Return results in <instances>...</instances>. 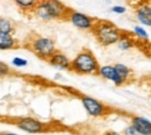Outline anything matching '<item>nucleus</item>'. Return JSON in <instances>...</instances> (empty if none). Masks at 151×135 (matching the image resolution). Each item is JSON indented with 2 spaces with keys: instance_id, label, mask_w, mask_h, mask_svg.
I'll use <instances>...</instances> for the list:
<instances>
[{
  "instance_id": "obj_1",
  "label": "nucleus",
  "mask_w": 151,
  "mask_h": 135,
  "mask_svg": "<svg viewBox=\"0 0 151 135\" xmlns=\"http://www.w3.org/2000/svg\"><path fill=\"white\" fill-rule=\"evenodd\" d=\"M70 9L71 8H69L60 0H41L32 15L44 22L54 20H66Z\"/></svg>"
},
{
  "instance_id": "obj_2",
  "label": "nucleus",
  "mask_w": 151,
  "mask_h": 135,
  "mask_svg": "<svg viewBox=\"0 0 151 135\" xmlns=\"http://www.w3.org/2000/svg\"><path fill=\"white\" fill-rule=\"evenodd\" d=\"M91 33L94 35L98 43H100L102 47H109L119 42L123 30L119 29L111 21L96 20Z\"/></svg>"
},
{
  "instance_id": "obj_3",
  "label": "nucleus",
  "mask_w": 151,
  "mask_h": 135,
  "mask_svg": "<svg viewBox=\"0 0 151 135\" xmlns=\"http://www.w3.org/2000/svg\"><path fill=\"white\" fill-rule=\"evenodd\" d=\"M99 62L90 49L80 50L71 61L70 71L77 75H96L99 70Z\"/></svg>"
},
{
  "instance_id": "obj_4",
  "label": "nucleus",
  "mask_w": 151,
  "mask_h": 135,
  "mask_svg": "<svg viewBox=\"0 0 151 135\" xmlns=\"http://www.w3.org/2000/svg\"><path fill=\"white\" fill-rule=\"evenodd\" d=\"M24 44L33 54H35L38 58L43 61H48V58L57 50L56 43L54 39L49 36L34 35V36L28 38Z\"/></svg>"
},
{
  "instance_id": "obj_5",
  "label": "nucleus",
  "mask_w": 151,
  "mask_h": 135,
  "mask_svg": "<svg viewBox=\"0 0 151 135\" xmlns=\"http://www.w3.org/2000/svg\"><path fill=\"white\" fill-rule=\"evenodd\" d=\"M80 101L87 114L93 118H101L109 113V107L93 97L80 96Z\"/></svg>"
},
{
  "instance_id": "obj_6",
  "label": "nucleus",
  "mask_w": 151,
  "mask_h": 135,
  "mask_svg": "<svg viewBox=\"0 0 151 135\" xmlns=\"http://www.w3.org/2000/svg\"><path fill=\"white\" fill-rule=\"evenodd\" d=\"M68 21L70 23H72L76 28L80 29V30H85V32H92L93 27H94L96 20L95 18H92L85 13L78 12V11H73L70 9L69 15H68Z\"/></svg>"
},
{
  "instance_id": "obj_7",
  "label": "nucleus",
  "mask_w": 151,
  "mask_h": 135,
  "mask_svg": "<svg viewBox=\"0 0 151 135\" xmlns=\"http://www.w3.org/2000/svg\"><path fill=\"white\" fill-rule=\"evenodd\" d=\"M14 123L19 129L26 133H30V134H38V133H43L47 131V125L33 116L20 118Z\"/></svg>"
},
{
  "instance_id": "obj_8",
  "label": "nucleus",
  "mask_w": 151,
  "mask_h": 135,
  "mask_svg": "<svg viewBox=\"0 0 151 135\" xmlns=\"http://www.w3.org/2000/svg\"><path fill=\"white\" fill-rule=\"evenodd\" d=\"M96 75L100 76L102 79H106V80H109V82L114 83V85H116V86H122L124 84V82L122 80V78L117 75L114 65H109V64H107V65H100Z\"/></svg>"
},
{
  "instance_id": "obj_9",
  "label": "nucleus",
  "mask_w": 151,
  "mask_h": 135,
  "mask_svg": "<svg viewBox=\"0 0 151 135\" xmlns=\"http://www.w3.org/2000/svg\"><path fill=\"white\" fill-rule=\"evenodd\" d=\"M135 15L141 26L151 27V6L149 2L143 1L135 8Z\"/></svg>"
},
{
  "instance_id": "obj_10",
  "label": "nucleus",
  "mask_w": 151,
  "mask_h": 135,
  "mask_svg": "<svg viewBox=\"0 0 151 135\" xmlns=\"http://www.w3.org/2000/svg\"><path fill=\"white\" fill-rule=\"evenodd\" d=\"M47 62L50 65H52L54 68H57L59 70H70V65H71V61L69 59V57L59 50H56L48 58Z\"/></svg>"
},
{
  "instance_id": "obj_11",
  "label": "nucleus",
  "mask_w": 151,
  "mask_h": 135,
  "mask_svg": "<svg viewBox=\"0 0 151 135\" xmlns=\"http://www.w3.org/2000/svg\"><path fill=\"white\" fill-rule=\"evenodd\" d=\"M130 125L141 135H151V120L148 118L139 116H132Z\"/></svg>"
},
{
  "instance_id": "obj_12",
  "label": "nucleus",
  "mask_w": 151,
  "mask_h": 135,
  "mask_svg": "<svg viewBox=\"0 0 151 135\" xmlns=\"http://www.w3.org/2000/svg\"><path fill=\"white\" fill-rule=\"evenodd\" d=\"M19 47V41L13 34L0 33V50H12Z\"/></svg>"
},
{
  "instance_id": "obj_13",
  "label": "nucleus",
  "mask_w": 151,
  "mask_h": 135,
  "mask_svg": "<svg viewBox=\"0 0 151 135\" xmlns=\"http://www.w3.org/2000/svg\"><path fill=\"white\" fill-rule=\"evenodd\" d=\"M41 0H13V2L17 5L21 12L26 14H33L35 7Z\"/></svg>"
},
{
  "instance_id": "obj_14",
  "label": "nucleus",
  "mask_w": 151,
  "mask_h": 135,
  "mask_svg": "<svg viewBox=\"0 0 151 135\" xmlns=\"http://www.w3.org/2000/svg\"><path fill=\"white\" fill-rule=\"evenodd\" d=\"M135 43L136 42H135V40H134L132 35L129 33H127V32H123L120 40H119V42L116 43V45H117V48L120 50L128 51V50H130L135 47Z\"/></svg>"
},
{
  "instance_id": "obj_15",
  "label": "nucleus",
  "mask_w": 151,
  "mask_h": 135,
  "mask_svg": "<svg viewBox=\"0 0 151 135\" xmlns=\"http://www.w3.org/2000/svg\"><path fill=\"white\" fill-rule=\"evenodd\" d=\"M114 66H115V70H116L117 75L122 78V80L124 82V84L126 83H129L132 79L134 72H132V70L128 65H126L123 63H116V64H114Z\"/></svg>"
},
{
  "instance_id": "obj_16",
  "label": "nucleus",
  "mask_w": 151,
  "mask_h": 135,
  "mask_svg": "<svg viewBox=\"0 0 151 135\" xmlns=\"http://www.w3.org/2000/svg\"><path fill=\"white\" fill-rule=\"evenodd\" d=\"M15 32V23L7 18H0V33L13 34Z\"/></svg>"
},
{
  "instance_id": "obj_17",
  "label": "nucleus",
  "mask_w": 151,
  "mask_h": 135,
  "mask_svg": "<svg viewBox=\"0 0 151 135\" xmlns=\"http://www.w3.org/2000/svg\"><path fill=\"white\" fill-rule=\"evenodd\" d=\"M134 34L139 40H143V41L149 40V33L143 28V26H135L134 27Z\"/></svg>"
},
{
  "instance_id": "obj_18",
  "label": "nucleus",
  "mask_w": 151,
  "mask_h": 135,
  "mask_svg": "<svg viewBox=\"0 0 151 135\" xmlns=\"http://www.w3.org/2000/svg\"><path fill=\"white\" fill-rule=\"evenodd\" d=\"M12 65L17 66V68H23V66L28 65V61L22 57H14L12 59Z\"/></svg>"
},
{
  "instance_id": "obj_19",
  "label": "nucleus",
  "mask_w": 151,
  "mask_h": 135,
  "mask_svg": "<svg viewBox=\"0 0 151 135\" xmlns=\"http://www.w3.org/2000/svg\"><path fill=\"white\" fill-rule=\"evenodd\" d=\"M11 74V68L5 63L0 61V77H5L8 76Z\"/></svg>"
},
{
  "instance_id": "obj_20",
  "label": "nucleus",
  "mask_w": 151,
  "mask_h": 135,
  "mask_svg": "<svg viewBox=\"0 0 151 135\" xmlns=\"http://www.w3.org/2000/svg\"><path fill=\"white\" fill-rule=\"evenodd\" d=\"M111 11L113 13H115V14H124L126 11H127V8L124 6H121V5H115V6H113L111 8Z\"/></svg>"
},
{
  "instance_id": "obj_21",
  "label": "nucleus",
  "mask_w": 151,
  "mask_h": 135,
  "mask_svg": "<svg viewBox=\"0 0 151 135\" xmlns=\"http://www.w3.org/2000/svg\"><path fill=\"white\" fill-rule=\"evenodd\" d=\"M122 135H141L134 127H132V125H129L128 127H126L124 128V131H123V133Z\"/></svg>"
},
{
  "instance_id": "obj_22",
  "label": "nucleus",
  "mask_w": 151,
  "mask_h": 135,
  "mask_svg": "<svg viewBox=\"0 0 151 135\" xmlns=\"http://www.w3.org/2000/svg\"><path fill=\"white\" fill-rule=\"evenodd\" d=\"M105 135H122V134H120V133H117V132H114V131H108Z\"/></svg>"
},
{
  "instance_id": "obj_23",
  "label": "nucleus",
  "mask_w": 151,
  "mask_h": 135,
  "mask_svg": "<svg viewBox=\"0 0 151 135\" xmlns=\"http://www.w3.org/2000/svg\"><path fill=\"white\" fill-rule=\"evenodd\" d=\"M2 135H18V134H15V133H4Z\"/></svg>"
},
{
  "instance_id": "obj_24",
  "label": "nucleus",
  "mask_w": 151,
  "mask_h": 135,
  "mask_svg": "<svg viewBox=\"0 0 151 135\" xmlns=\"http://www.w3.org/2000/svg\"><path fill=\"white\" fill-rule=\"evenodd\" d=\"M147 2H149V5L151 6V0H147Z\"/></svg>"
}]
</instances>
